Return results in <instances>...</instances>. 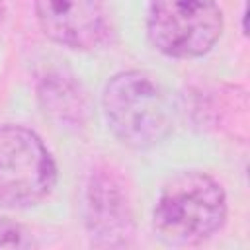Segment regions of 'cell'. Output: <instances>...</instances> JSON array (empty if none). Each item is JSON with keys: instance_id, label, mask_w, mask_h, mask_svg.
<instances>
[{"instance_id": "obj_8", "label": "cell", "mask_w": 250, "mask_h": 250, "mask_svg": "<svg viewBox=\"0 0 250 250\" xmlns=\"http://www.w3.org/2000/svg\"><path fill=\"white\" fill-rule=\"evenodd\" d=\"M33 246L37 244L31 232L23 225L8 217H0V248H33Z\"/></svg>"}, {"instance_id": "obj_7", "label": "cell", "mask_w": 250, "mask_h": 250, "mask_svg": "<svg viewBox=\"0 0 250 250\" xmlns=\"http://www.w3.org/2000/svg\"><path fill=\"white\" fill-rule=\"evenodd\" d=\"M37 98L45 115H49L59 127H84L88 117L86 96L70 76H64L61 72L43 76L37 86Z\"/></svg>"}, {"instance_id": "obj_1", "label": "cell", "mask_w": 250, "mask_h": 250, "mask_svg": "<svg viewBox=\"0 0 250 250\" xmlns=\"http://www.w3.org/2000/svg\"><path fill=\"white\" fill-rule=\"evenodd\" d=\"M227 219V195L209 174L189 170L172 176L152 213L156 236L170 246H195L211 238Z\"/></svg>"}, {"instance_id": "obj_3", "label": "cell", "mask_w": 250, "mask_h": 250, "mask_svg": "<svg viewBox=\"0 0 250 250\" xmlns=\"http://www.w3.org/2000/svg\"><path fill=\"white\" fill-rule=\"evenodd\" d=\"M57 166L39 139L27 127H0V207L25 209L41 203L55 188Z\"/></svg>"}, {"instance_id": "obj_9", "label": "cell", "mask_w": 250, "mask_h": 250, "mask_svg": "<svg viewBox=\"0 0 250 250\" xmlns=\"http://www.w3.org/2000/svg\"><path fill=\"white\" fill-rule=\"evenodd\" d=\"M2 18H4V4H2V0H0V23H2Z\"/></svg>"}, {"instance_id": "obj_2", "label": "cell", "mask_w": 250, "mask_h": 250, "mask_svg": "<svg viewBox=\"0 0 250 250\" xmlns=\"http://www.w3.org/2000/svg\"><path fill=\"white\" fill-rule=\"evenodd\" d=\"M102 105L113 135L131 148H150L172 133L170 105L156 82L141 70L113 74Z\"/></svg>"}, {"instance_id": "obj_4", "label": "cell", "mask_w": 250, "mask_h": 250, "mask_svg": "<svg viewBox=\"0 0 250 250\" xmlns=\"http://www.w3.org/2000/svg\"><path fill=\"white\" fill-rule=\"evenodd\" d=\"M146 33L162 55L197 59L219 41L223 12L215 0H150Z\"/></svg>"}, {"instance_id": "obj_6", "label": "cell", "mask_w": 250, "mask_h": 250, "mask_svg": "<svg viewBox=\"0 0 250 250\" xmlns=\"http://www.w3.org/2000/svg\"><path fill=\"white\" fill-rule=\"evenodd\" d=\"M35 16L51 41L76 51L98 47L107 33L104 0H35Z\"/></svg>"}, {"instance_id": "obj_5", "label": "cell", "mask_w": 250, "mask_h": 250, "mask_svg": "<svg viewBox=\"0 0 250 250\" xmlns=\"http://www.w3.org/2000/svg\"><path fill=\"white\" fill-rule=\"evenodd\" d=\"M86 229L94 246H129L135 232L129 189L123 178L109 166L90 174L86 186Z\"/></svg>"}]
</instances>
